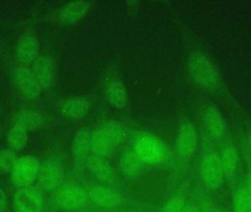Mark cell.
<instances>
[{
	"label": "cell",
	"instance_id": "31",
	"mask_svg": "<svg viewBox=\"0 0 251 212\" xmlns=\"http://www.w3.org/2000/svg\"><path fill=\"white\" fill-rule=\"evenodd\" d=\"M209 212H231V209L227 208L225 206L219 204V203L217 201L213 208Z\"/></svg>",
	"mask_w": 251,
	"mask_h": 212
},
{
	"label": "cell",
	"instance_id": "5",
	"mask_svg": "<svg viewBox=\"0 0 251 212\" xmlns=\"http://www.w3.org/2000/svg\"><path fill=\"white\" fill-rule=\"evenodd\" d=\"M190 116L185 115L178 123L173 151L177 166L176 180L190 175L193 169L199 146L201 130Z\"/></svg>",
	"mask_w": 251,
	"mask_h": 212
},
{
	"label": "cell",
	"instance_id": "15",
	"mask_svg": "<svg viewBox=\"0 0 251 212\" xmlns=\"http://www.w3.org/2000/svg\"><path fill=\"white\" fill-rule=\"evenodd\" d=\"M41 160L32 155L20 156L10 173V183L15 189L36 184Z\"/></svg>",
	"mask_w": 251,
	"mask_h": 212
},
{
	"label": "cell",
	"instance_id": "36",
	"mask_svg": "<svg viewBox=\"0 0 251 212\" xmlns=\"http://www.w3.org/2000/svg\"><path fill=\"white\" fill-rule=\"evenodd\" d=\"M0 50H1V45H0Z\"/></svg>",
	"mask_w": 251,
	"mask_h": 212
},
{
	"label": "cell",
	"instance_id": "11",
	"mask_svg": "<svg viewBox=\"0 0 251 212\" xmlns=\"http://www.w3.org/2000/svg\"><path fill=\"white\" fill-rule=\"evenodd\" d=\"M218 145L225 183L229 189L244 173L241 152L230 131Z\"/></svg>",
	"mask_w": 251,
	"mask_h": 212
},
{
	"label": "cell",
	"instance_id": "16",
	"mask_svg": "<svg viewBox=\"0 0 251 212\" xmlns=\"http://www.w3.org/2000/svg\"><path fill=\"white\" fill-rule=\"evenodd\" d=\"M93 7L94 1H68L53 12L51 19L54 23L61 26H74L88 16Z\"/></svg>",
	"mask_w": 251,
	"mask_h": 212
},
{
	"label": "cell",
	"instance_id": "29",
	"mask_svg": "<svg viewBox=\"0 0 251 212\" xmlns=\"http://www.w3.org/2000/svg\"><path fill=\"white\" fill-rule=\"evenodd\" d=\"M182 212H201L200 208H199V204H198L197 201H196V198H195L194 193H193V186H192L191 195H190V201H189L188 204L186 206L185 208H184Z\"/></svg>",
	"mask_w": 251,
	"mask_h": 212
},
{
	"label": "cell",
	"instance_id": "12",
	"mask_svg": "<svg viewBox=\"0 0 251 212\" xmlns=\"http://www.w3.org/2000/svg\"><path fill=\"white\" fill-rule=\"evenodd\" d=\"M86 173L93 180L99 183L131 192L128 183L122 179L117 169L115 168L110 164V160L107 158L92 154L87 162Z\"/></svg>",
	"mask_w": 251,
	"mask_h": 212
},
{
	"label": "cell",
	"instance_id": "27",
	"mask_svg": "<svg viewBox=\"0 0 251 212\" xmlns=\"http://www.w3.org/2000/svg\"><path fill=\"white\" fill-rule=\"evenodd\" d=\"M16 151L7 148L0 151V171L4 173H11L19 158Z\"/></svg>",
	"mask_w": 251,
	"mask_h": 212
},
{
	"label": "cell",
	"instance_id": "32",
	"mask_svg": "<svg viewBox=\"0 0 251 212\" xmlns=\"http://www.w3.org/2000/svg\"><path fill=\"white\" fill-rule=\"evenodd\" d=\"M75 212H98L95 211V210H92V209H85V210H80V211H77Z\"/></svg>",
	"mask_w": 251,
	"mask_h": 212
},
{
	"label": "cell",
	"instance_id": "20",
	"mask_svg": "<svg viewBox=\"0 0 251 212\" xmlns=\"http://www.w3.org/2000/svg\"><path fill=\"white\" fill-rule=\"evenodd\" d=\"M91 155V129L83 127L75 133L72 140L73 170L79 174L86 173L87 162Z\"/></svg>",
	"mask_w": 251,
	"mask_h": 212
},
{
	"label": "cell",
	"instance_id": "2",
	"mask_svg": "<svg viewBox=\"0 0 251 212\" xmlns=\"http://www.w3.org/2000/svg\"><path fill=\"white\" fill-rule=\"evenodd\" d=\"M86 189L90 208L98 212L154 211L149 204L136 199L131 192H125L93 180L87 173L79 174Z\"/></svg>",
	"mask_w": 251,
	"mask_h": 212
},
{
	"label": "cell",
	"instance_id": "33",
	"mask_svg": "<svg viewBox=\"0 0 251 212\" xmlns=\"http://www.w3.org/2000/svg\"><path fill=\"white\" fill-rule=\"evenodd\" d=\"M126 212H154V211H130Z\"/></svg>",
	"mask_w": 251,
	"mask_h": 212
},
{
	"label": "cell",
	"instance_id": "13",
	"mask_svg": "<svg viewBox=\"0 0 251 212\" xmlns=\"http://www.w3.org/2000/svg\"><path fill=\"white\" fill-rule=\"evenodd\" d=\"M12 207L13 212H46L48 195L37 184L15 189Z\"/></svg>",
	"mask_w": 251,
	"mask_h": 212
},
{
	"label": "cell",
	"instance_id": "24",
	"mask_svg": "<svg viewBox=\"0 0 251 212\" xmlns=\"http://www.w3.org/2000/svg\"><path fill=\"white\" fill-rule=\"evenodd\" d=\"M231 212H251V194L244 182V173L229 189Z\"/></svg>",
	"mask_w": 251,
	"mask_h": 212
},
{
	"label": "cell",
	"instance_id": "34",
	"mask_svg": "<svg viewBox=\"0 0 251 212\" xmlns=\"http://www.w3.org/2000/svg\"><path fill=\"white\" fill-rule=\"evenodd\" d=\"M2 133V128H1V125H0V135Z\"/></svg>",
	"mask_w": 251,
	"mask_h": 212
},
{
	"label": "cell",
	"instance_id": "7",
	"mask_svg": "<svg viewBox=\"0 0 251 212\" xmlns=\"http://www.w3.org/2000/svg\"><path fill=\"white\" fill-rule=\"evenodd\" d=\"M48 208L58 212H75L90 208L88 193L79 173L73 169L68 171L64 182L49 195Z\"/></svg>",
	"mask_w": 251,
	"mask_h": 212
},
{
	"label": "cell",
	"instance_id": "18",
	"mask_svg": "<svg viewBox=\"0 0 251 212\" xmlns=\"http://www.w3.org/2000/svg\"><path fill=\"white\" fill-rule=\"evenodd\" d=\"M53 117L41 108L25 106L13 114L11 124H18L27 131L41 130L52 123Z\"/></svg>",
	"mask_w": 251,
	"mask_h": 212
},
{
	"label": "cell",
	"instance_id": "1",
	"mask_svg": "<svg viewBox=\"0 0 251 212\" xmlns=\"http://www.w3.org/2000/svg\"><path fill=\"white\" fill-rule=\"evenodd\" d=\"M184 66L189 81L206 97L224 105L234 117L247 115L230 90L210 50L190 34L186 38Z\"/></svg>",
	"mask_w": 251,
	"mask_h": 212
},
{
	"label": "cell",
	"instance_id": "21",
	"mask_svg": "<svg viewBox=\"0 0 251 212\" xmlns=\"http://www.w3.org/2000/svg\"><path fill=\"white\" fill-rule=\"evenodd\" d=\"M41 54L38 36L32 29H27L18 40L15 48V63L30 66Z\"/></svg>",
	"mask_w": 251,
	"mask_h": 212
},
{
	"label": "cell",
	"instance_id": "9",
	"mask_svg": "<svg viewBox=\"0 0 251 212\" xmlns=\"http://www.w3.org/2000/svg\"><path fill=\"white\" fill-rule=\"evenodd\" d=\"M101 92L110 106L121 111L129 107V95L122 72L116 63L109 64L103 73Z\"/></svg>",
	"mask_w": 251,
	"mask_h": 212
},
{
	"label": "cell",
	"instance_id": "28",
	"mask_svg": "<svg viewBox=\"0 0 251 212\" xmlns=\"http://www.w3.org/2000/svg\"><path fill=\"white\" fill-rule=\"evenodd\" d=\"M234 118L239 120L240 123H242L246 129V133L244 134V138L249 145V148L251 151V121L249 120V115L243 116V117H234Z\"/></svg>",
	"mask_w": 251,
	"mask_h": 212
},
{
	"label": "cell",
	"instance_id": "3",
	"mask_svg": "<svg viewBox=\"0 0 251 212\" xmlns=\"http://www.w3.org/2000/svg\"><path fill=\"white\" fill-rule=\"evenodd\" d=\"M193 173L199 184L213 196L225 183L218 145L201 130Z\"/></svg>",
	"mask_w": 251,
	"mask_h": 212
},
{
	"label": "cell",
	"instance_id": "30",
	"mask_svg": "<svg viewBox=\"0 0 251 212\" xmlns=\"http://www.w3.org/2000/svg\"><path fill=\"white\" fill-rule=\"evenodd\" d=\"M8 207V200L4 191L0 188V212H5Z\"/></svg>",
	"mask_w": 251,
	"mask_h": 212
},
{
	"label": "cell",
	"instance_id": "19",
	"mask_svg": "<svg viewBox=\"0 0 251 212\" xmlns=\"http://www.w3.org/2000/svg\"><path fill=\"white\" fill-rule=\"evenodd\" d=\"M94 104L91 96L75 95L62 99L56 104V108L60 117L75 121L86 117Z\"/></svg>",
	"mask_w": 251,
	"mask_h": 212
},
{
	"label": "cell",
	"instance_id": "22",
	"mask_svg": "<svg viewBox=\"0 0 251 212\" xmlns=\"http://www.w3.org/2000/svg\"><path fill=\"white\" fill-rule=\"evenodd\" d=\"M43 91L52 88L55 79V62L49 53H41L30 66Z\"/></svg>",
	"mask_w": 251,
	"mask_h": 212
},
{
	"label": "cell",
	"instance_id": "14",
	"mask_svg": "<svg viewBox=\"0 0 251 212\" xmlns=\"http://www.w3.org/2000/svg\"><path fill=\"white\" fill-rule=\"evenodd\" d=\"M12 82L19 95L27 103H34L43 92L30 66L15 63L11 70Z\"/></svg>",
	"mask_w": 251,
	"mask_h": 212
},
{
	"label": "cell",
	"instance_id": "6",
	"mask_svg": "<svg viewBox=\"0 0 251 212\" xmlns=\"http://www.w3.org/2000/svg\"><path fill=\"white\" fill-rule=\"evenodd\" d=\"M131 133V129L119 120H102L91 129L93 155L110 160L128 143Z\"/></svg>",
	"mask_w": 251,
	"mask_h": 212
},
{
	"label": "cell",
	"instance_id": "10",
	"mask_svg": "<svg viewBox=\"0 0 251 212\" xmlns=\"http://www.w3.org/2000/svg\"><path fill=\"white\" fill-rule=\"evenodd\" d=\"M67 173L64 155L54 151L41 160L36 184L49 196L64 182Z\"/></svg>",
	"mask_w": 251,
	"mask_h": 212
},
{
	"label": "cell",
	"instance_id": "4",
	"mask_svg": "<svg viewBox=\"0 0 251 212\" xmlns=\"http://www.w3.org/2000/svg\"><path fill=\"white\" fill-rule=\"evenodd\" d=\"M130 146L148 168L162 169L177 178V166L172 147L156 135L143 130H131Z\"/></svg>",
	"mask_w": 251,
	"mask_h": 212
},
{
	"label": "cell",
	"instance_id": "17",
	"mask_svg": "<svg viewBox=\"0 0 251 212\" xmlns=\"http://www.w3.org/2000/svg\"><path fill=\"white\" fill-rule=\"evenodd\" d=\"M119 152L117 170L127 183L137 182L149 170L129 144L126 145Z\"/></svg>",
	"mask_w": 251,
	"mask_h": 212
},
{
	"label": "cell",
	"instance_id": "25",
	"mask_svg": "<svg viewBox=\"0 0 251 212\" xmlns=\"http://www.w3.org/2000/svg\"><path fill=\"white\" fill-rule=\"evenodd\" d=\"M29 133L24 127L18 124H11L7 133V148L18 152L23 151L27 145Z\"/></svg>",
	"mask_w": 251,
	"mask_h": 212
},
{
	"label": "cell",
	"instance_id": "35",
	"mask_svg": "<svg viewBox=\"0 0 251 212\" xmlns=\"http://www.w3.org/2000/svg\"><path fill=\"white\" fill-rule=\"evenodd\" d=\"M46 212H58L52 211V210H47V211Z\"/></svg>",
	"mask_w": 251,
	"mask_h": 212
},
{
	"label": "cell",
	"instance_id": "23",
	"mask_svg": "<svg viewBox=\"0 0 251 212\" xmlns=\"http://www.w3.org/2000/svg\"><path fill=\"white\" fill-rule=\"evenodd\" d=\"M193 182L190 175L180 181L179 184L167 197L156 212H182L190 201Z\"/></svg>",
	"mask_w": 251,
	"mask_h": 212
},
{
	"label": "cell",
	"instance_id": "26",
	"mask_svg": "<svg viewBox=\"0 0 251 212\" xmlns=\"http://www.w3.org/2000/svg\"><path fill=\"white\" fill-rule=\"evenodd\" d=\"M239 148L243 158V166L245 167V184L251 194V151L243 136L240 139Z\"/></svg>",
	"mask_w": 251,
	"mask_h": 212
},
{
	"label": "cell",
	"instance_id": "8",
	"mask_svg": "<svg viewBox=\"0 0 251 212\" xmlns=\"http://www.w3.org/2000/svg\"><path fill=\"white\" fill-rule=\"evenodd\" d=\"M197 116L201 130L217 144L229 133L226 121L218 105L205 96L197 103Z\"/></svg>",
	"mask_w": 251,
	"mask_h": 212
}]
</instances>
